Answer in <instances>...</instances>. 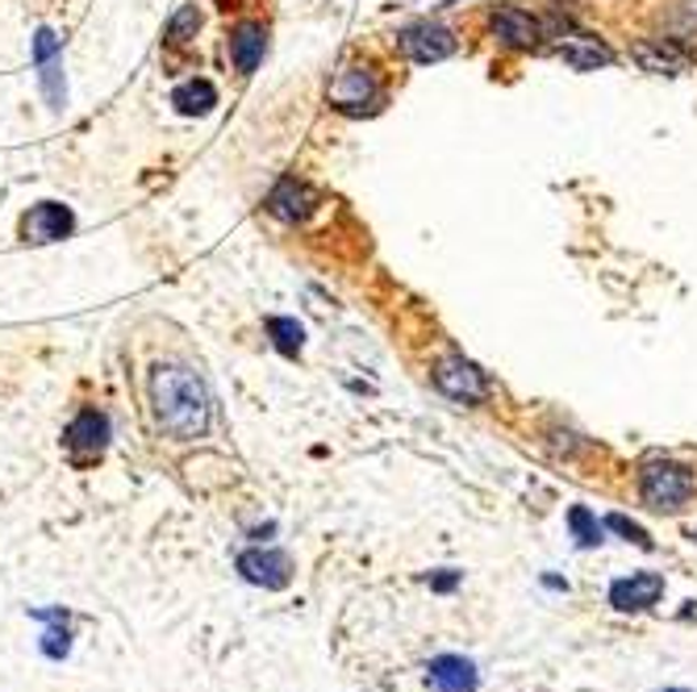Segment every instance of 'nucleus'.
Segmentation results:
<instances>
[{
  "label": "nucleus",
  "instance_id": "obj_1",
  "mask_svg": "<svg viewBox=\"0 0 697 692\" xmlns=\"http://www.w3.org/2000/svg\"><path fill=\"white\" fill-rule=\"evenodd\" d=\"M151 401L171 438H201L209 430V388L192 368L159 363L151 372Z\"/></svg>",
  "mask_w": 697,
  "mask_h": 692
},
{
  "label": "nucleus",
  "instance_id": "obj_17",
  "mask_svg": "<svg viewBox=\"0 0 697 692\" xmlns=\"http://www.w3.org/2000/svg\"><path fill=\"white\" fill-rule=\"evenodd\" d=\"M171 105L184 113V117H201L218 105V88L209 84V79H189V84H180L176 96H171Z\"/></svg>",
  "mask_w": 697,
  "mask_h": 692
},
{
  "label": "nucleus",
  "instance_id": "obj_8",
  "mask_svg": "<svg viewBox=\"0 0 697 692\" xmlns=\"http://www.w3.org/2000/svg\"><path fill=\"white\" fill-rule=\"evenodd\" d=\"M631 58L640 63L643 72H656V75H680L689 63H694V51L677 42V38H643L635 42Z\"/></svg>",
  "mask_w": 697,
  "mask_h": 692
},
{
  "label": "nucleus",
  "instance_id": "obj_9",
  "mask_svg": "<svg viewBox=\"0 0 697 692\" xmlns=\"http://www.w3.org/2000/svg\"><path fill=\"white\" fill-rule=\"evenodd\" d=\"M489 30L497 42H506L514 51H535L539 46V38H543V25L522 13V9H514V4H501V9H493L489 13Z\"/></svg>",
  "mask_w": 697,
  "mask_h": 692
},
{
  "label": "nucleus",
  "instance_id": "obj_24",
  "mask_svg": "<svg viewBox=\"0 0 697 692\" xmlns=\"http://www.w3.org/2000/svg\"><path fill=\"white\" fill-rule=\"evenodd\" d=\"M689 539H697V530H694V534H689Z\"/></svg>",
  "mask_w": 697,
  "mask_h": 692
},
{
  "label": "nucleus",
  "instance_id": "obj_11",
  "mask_svg": "<svg viewBox=\"0 0 697 692\" xmlns=\"http://www.w3.org/2000/svg\"><path fill=\"white\" fill-rule=\"evenodd\" d=\"M72 225H76L72 209L46 201V205H34L25 217H21V234H25L30 243H59V238L72 234Z\"/></svg>",
  "mask_w": 697,
  "mask_h": 692
},
{
  "label": "nucleus",
  "instance_id": "obj_10",
  "mask_svg": "<svg viewBox=\"0 0 697 692\" xmlns=\"http://www.w3.org/2000/svg\"><path fill=\"white\" fill-rule=\"evenodd\" d=\"M314 209H318V192L305 184V180H297V175H284L281 184L272 188V196H267V213L288 225L305 222Z\"/></svg>",
  "mask_w": 697,
  "mask_h": 692
},
{
  "label": "nucleus",
  "instance_id": "obj_7",
  "mask_svg": "<svg viewBox=\"0 0 697 692\" xmlns=\"http://www.w3.org/2000/svg\"><path fill=\"white\" fill-rule=\"evenodd\" d=\"M401 51L414 58V63H443V58L455 55V34L447 25L418 21L410 30H401Z\"/></svg>",
  "mask_w": 697,
  "mask_h": 692
},
{
  "label": "nucleus",
  "instance_id": "obj_20",
  "mask_svg": "<svg viewBox=\"0 0 697 692\" xmlns=\"http://www.w3.org/2000/svg\"><path fill=\"white\" fill-rule=\"evenodd\" d=\"M197 30H201V13H197V4H184V9L171 18L168 42H171V46H184L189 38H197Z\"/></svg>",
  "mask_w": 697,
  "mask_h": 692
},
{
  "label": "nucleus",
  "instance_id": "obj_4",
  "mask_svg": "<svg viewBox=\"0 0 697 692\" xmlns=\"http://www.w3.org/2000/svg\"><path fill=\"white\" fill-rule=\"evenodd\" d=\"M109 438H114V430H109V417L101 409H84L72 417V426L63 430V447L72 450V459H80V464H88V459H96L101 450L109 447Z\"/></svg>",
  "mask_w": 697,
  "mask_h": 692
},
{
  "label": "nucleus",
  "instance_id": "obj_6",
  "mask_svg": "<svg viewBox=\"0 0 697 692\" xmlns=\"http://www.w3.org/2000/svg\"><path fill=\"white\" fill-rule=\"evenodd\" d=\"M335 109L347 113V117H359V113H372L380 105V84L372 67H347L335 84Z\"/></svg>",
  "mask_w": 697,
  "mask_h": 692
},
{
  "label": "nucleus",
  "instance_id": "obj_12",
  "mask_svg": "<svg viewBox=\"0 0 697 692\" xmlns=\"http://www.w3.org/2000/svg\"><path fill=\"white\" fill-rule=\"evenodd\" d=\"M556 55L564 58L568 67H577V72H598L605 63H614V51L593 34H560L556 38Z\"/></svg>",
  "mask_w": 697,
  "mask_h": 692
},
{
  "label": "nucleus",
  "instance_id": "obj_16",
  "mask_svg": "<svg viewBox=\"0 0 697 692\" xmlns=\"http://www.w3.org/2000/svg\"><path fill=\"white\" fill-rule=\"evenodd\" d=\"M431 684L439 692H476V668L464 656H443L431 663Z\"/></svg>",
  "mask_w": 697,
  "mask_h": 692
},
{
  "label": "nucleus",
  "instance_id": "obj_5",
  "mask_svg": "<svg viewBox=\"0 0 697 692\" xmlns=\"http://www.w3.org/2000/svg\"><path fill=\"white\" fill-rule=\"evenodd\" d=\"M34 63H39L42 96L51 109H63L67 100V84H63V46H59L55 30H39L34 34Z\"/></svg>",
  "mask_w": 697,
  "mask_h": 692
},
{
  "label": "nucleus",
  "instance_id": "obj_21",
  "mask_svg": "<svg viewBox=\"0 0 697 692\" xmlns=\"http://www.w3.org/2000/svg\"><path fill=\"white\" fill-rule=\"evenodd\" d=\"M605 525H610V530H619L622 539H631V543H640L643 551H652V539H647V534H643V525L626 522V518H622V513H610V518H605Z\"/></svg>",
  "mask_w": 697,
  "mask_h": 692
},
{
  "label": "nucleus",
  "instance_id": "obj_22",
  "mask_svg": "<svg viewBox=\"0 0 697 692\" xmlns=\"http://www.w3.org/2000/svg\"><path fill=\"white\" fill-rule=\"evenodd\" d=\"M455 581H460V576H455V572H452V576H434V588H439V593H447V588H455Z\"/></svg>",
  "mask_w": 697,
  "mask_h": 692
},
{
  "label": "nucleus",
  "instance_id": "obj_23",
  "mask_svg": "<svg viewBox=\"0 0 697 692\" xmlns=\"http://www.w3.org/2000/svg\"><path fill=\"white\" fill-rule=\"evenodd\" d=\"M664 692H680V689H664Z\"/></svg>",
  "mask_w": 697,
  "mask_h": 692
},
{
  "label": "nucleus",
  "instance_id": "obj_14",
  "mask_svg": "<svg viewBox=\"0 0 697 692\" xmlns=\"http://www.w3.org/2000/svg\"><path fill=\"white\" fill-rule=\"evenodd\" d=\"M264 46H267V30L260 21H243L234 34H230V55H234V67L243 75H251L260 67V58H264Z\"/></svg>",
  "mask_w": 697,
  "mask_h": 692
},
{
  "label": "nucleus",
  "instance_id": "obj_18",
  "mask_svg": "<svg viewBox=\"0 0 697 692\" xmlns=\"http://www.w3.org/2000/svg\"><path fill=\"white\" fill-rule=\"evenodd\" d=\"M267 334H272V342H276V351H281V355H288V359L302 355L305 330L293 318H267Z\"/></svg>",
  "mask_w": 697,
  "mask_h": 692
},
{
  "label": "nucleus",
  "instance_id": "obj_13",
  "mask_svg": "<svg viewBox=\"0 0 697 692\" xmlns=\"http://www.w3.org/2000/svg\"><path fill=\"white\" fill-rule=\"evenodd\" d=\"M239 572L251 584H264V588H284L288 584V560L281 551H246V555H239Z\"/></svg>",
  "mask_w": 697,
  "mask_h": 692
},
{
  "label": "nucleus",
  "instance_id": "obj_19",
  "mask_svg": "<svg viewBox=\"0 0 697 692\" xmlns=\"http://www.w3.org/2000/svg\"><path fill=\"white\" fill-rule=\"evenodd\" d=\"M568 525H572V534H577V543H581V546H598V543H602V525H598V518H593V513H589L584 505L568 509Z\"/></svg>",
  "mask_w": 697,
  "mask_h": 692
},
{
  "label": "nucleus",
  "instance_id": "obj_2",
  "mask_svg": "<svg viewBox=\"0 0 697 692\" xmlns=\"http://www.w3.org/2000/svg\"><path fill=\"white\" fill-rule=\"evenodd\" d=\"M640 492L652 509H680L697 492V476L673 459H647L640 468Z\"/></svg>",
  "mask_w": 697,
  "mask_h": 692
},
{
  "label": "nucleus",
  "instance_id": "obj_15",
  "mask_svg": "<svg viewBox=\"0 0 697 692\" xmlns=\"http://www.w3.org/2000/svg\"><path fill=\"white\" fill-rule=\"evenodd\" d=\"M659 593H664V581L652 576V572H640V576H631V581H619L610 588V600L619 605V609H647V605H656Z\"/></svg>",
  "mask_w": 697,
  "mask_h": 692
},
{
  "label": "nucleus",
  "instance_id": "obj_3",
  "mask_svg": "<svg viewBox=\"0 0 697 692\" xmlns=\"http://www.w3.org/2000/svg\"><path fill=\"white\" fill-rule=\"evenodd\" d=\"M434 388L443 396H452L460 405H480V401H489V380L485 372L464 355H443L434 363Z\"/></svg>",
  "mask_w": 697,
  "mask_h": 692
}]
</instances>
